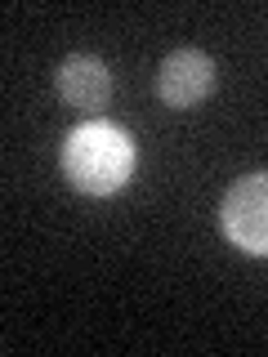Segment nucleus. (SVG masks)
<instances>
[{
    "instance_id": "obj_1",
    "label": "nucleus",
    "mask_w": 268,
    "mask_h": 357,
    "mask_svg": "<svg viewBox=\"0 0 268 357\" xmlns=\"http://www.w3.org/2000/svg\"><path fill=\"white\" fill-rule=\"evenodd\" d=\"M134 139L117 121H81L72 134L63 139L59 165L63 178L85 197H112L134 178Z\"/></svg>"
},
{
    "instance_id": "obj_2",
    "label": "nucleus",
    "mask_w": 268,
    "mask_h": 357,
    "mask_svg": "<svg viewBox=\"0 0 268 357\" xmlns=\"http://www.w3.org/2000/svg\"><path fill=\"white\" fill-rule=\"evenodd\" d=\"M219 228L241 255H268V174H246L223 192Z\"/></svg>"
},
{
    "instance_id": "obj_3",
    "label": "nucleus",
    "mask_w": 268,
    "mask_h": 357,
    "mask_svg": "<svg viewBox=\"0 0 268 357\" xmlns=\"http://www.w3.org/2000/svg\"><path fill=\"white\" fill-rule=\"evenodd\" d=\"M215 89V63L201 50H174L156 67V98L165 107H197Z\"/></svg>"
},
{
    "instance_id": "obj_4",
    "label": "nucleus",
    "mask_w": 268,
    "mask_h": 357,
    "mask_svg": "<svg viewBox=\"0 0 268 357\" xmlns=\"http://www.w3.org/2000/svg\"><path fill=\"white\" fill-rule=\"evenodd\" d=\"M54 89H59V98L67 107L94 112V107H103L107 94H112V72L94 54H72V59H63L59 72H54Z\"/></svg>"
}]
</instances>
